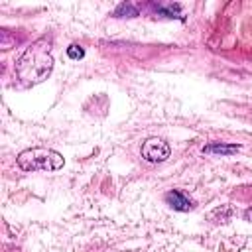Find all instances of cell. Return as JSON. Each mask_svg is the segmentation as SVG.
Returning a JSON list of instances; mask_svg holds the SVG:
<instances>
[{
	"instance_id": "6da1fadb",
	"label": "cell",
	"mask_w": 252,
	"mask_h": 252,
	"mask_svg": "<svg viewBox=\"0 0 252 252\" xmlns=\"http://www.w3.org/2000/svg\"><path fill=\"white\" fill-rule=\"evenodd\" d=\"M53 69L51 57V37L41 35L37 37L16 61V75L24 85H35L49 77Z\"/></svg>"
},
{
	"instance_id": "7a4b0ae2",
	"label": "cell",
	"mask_w": 252,
	"mask_h": 252,
	"mask_svg": "<svg viewBox=\"0 0 252 252\" xmlns=\"http://www.w3.org/2000/svg\"><path fill=\"white\" fill-rule=\"evenodd\" d=\"M18 165L24 171H57L63 167L65 159L59 152L49 148H30L18 154Z\"/></svg>"
},
{
	"instance_id": "3957f363",
	"label": "cell",
	"mask_w": 252,
	"mask_h": 252,
	"mask_svg": "<svg viewBox=\"0 0 252 252\" xmlns=\"http://www.w3.org/2000/svg\"><path fill=\"white\" fill-rule=\"evenodd\" d=\"M142 158L150 163H159V161H165L171 154V148L165 140L161 138H148L144 144H142V150H140Z\"/></svg>"
},
{
	"instance_id": "277c9868",
	"label": "cell",
	"mask_w": 252,
	"mask_h": 252,
	"mask_svg": "<svg viewBox=\"0 0 252 252\" xmlns=\"http://www.w3.org/2000/svg\"><path fill=\"white\" fill-rule=\"evenodd\" d=\"M165 203L173 209V211H181V213H185V211H191L193 209V203H191V199L189 197H185L181 191H177V189H173V191H167L165 193Z\"/></svg>"
},
{
	"instance_id": "5b68a950",
	"label": "cell",
	"mask_w": 252,
	"mask_h": 252,
	"mask_svg": "<svg viewBox=\"0 0 252 252\" xmlns=\"http://www.w3.org/2000/svg\"><path fill=\"white\" fill-rule=\"evenodd\" d=\"M240 150V146L238 144H219V142H215V144H207V146H203V154H209V156H230V154H236Z\"/></svg>"
},
{
	"instance_id": "8992f818",
	"label": "cell",
	"mask_w": 252,
	"mask_h": 252,
	"mask_svg": "<svg viewBox=\"0 0 252 252\" xmlns=\"http://www.w3.org/2000/svg\"><path fill=\"white\" fill-rule=\"evenodd\" d=\"M114 16L116 18H134V16H138V8L134 4H130V2H122L114 10Z\"/></svg>"
},
{
	"instance_id": "52a82bcc",
	"label": "cell",
	"mask_w": 252,
	"mask_h": 252,
	"mask_svg": "<svg viewBox=\"0 0 252 252\" xmlns=\"http://www.w3.org/2000/svg\"><path fill=\"white\" fill-rule=\"evenodd\" d=\"M67 57H69V59H83V57H85V49H83L81 45L73 43V45L67 47Z\"/></svg>"
}]
</instances>
